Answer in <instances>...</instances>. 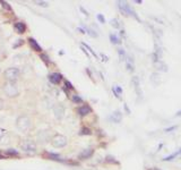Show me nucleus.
I'll use <instances>...</instances> for the list:
<instances>
[{"mask_svg":"<svg viewBox=\"0 0 181 170\" xmlns=\"http://www.w3.org/2000/svg\"><path fill=\"white\" fill-rule=\"evenodd\" d=\"M96 18H97V21H99L100 23H102V24H104V23H105V17L103 16L102 14H97Z\"/></svg>","mask_w":181,"mask_h":170,"instance_id":"393cba45","label":"nucleus"},{"mask_svg":"<svg viewBox=\"0 0 181 170\" xmlns=\"http://www.w3.org/2000/svg\"><path fill=\"white\" fill-rule=\"evenodd\" d=\"M31 119L26 116H22L17 119V127L23 130V132H26L31 128Z\"/></svg>","mask_w":181,"mask_h":170,"instance_id":"7ed1b4c3","label":"nucleus"},{"mask_svg":"<svg viewBox=\"0 0 181 170\" xmlns=\"http://www.w3.org/2000/svg\"><path fill=\"white\" fill-rule=\"evenodd\" d=\"M110 24H111V26H113L115 29H120V23H119V21H118L117 18H112V19H111Z\"/></svg>","mask_w":181,"mask_h":170,"instance_id":"5701e85b","label":"nucleus"},{"mask_svg":"<svg viewBox=\"0 0 181 170\" xmlns=\"http://www.w3.org/2000/svg\"><path fill=\"white\" fill-rule=\"evenodd\" d=\"M131 84L134 85V89H135V92H136L137 97H139V99H143L144 93H143V90H142V87H140L139 78L137 76H133V78H131Z\"/></svg>","mask_w":181,"mask_h":170,"instance_id":"0eeeda50","label":"nucleus"},{"mask_svg":"<svg viewBox=\"0 0 181 170\" xmlns=\"http://www.w3.org/2000/svg\"><path fill=\"white\" fill-rule=\"evenodd\" d=\"M65 85L67 86V89H69V90H72V89H74L72 84L70 83V82H68V81H66V82H65Z\"/></svg>","mask_w":181,"mask_h":170,"instance_id":"72a5a7b5","label":"nucleus"},{"mask_svg":"<svg viewBox=\"0 0 181 170\" xmlns=\"http://www.w3.org/2000/svg\"><path fill=\"white\" fill-rule=\"evenodd\" d=\"M36 5H39V6L41 7H48L49 6V2H47V1H35Z\"/></svg>","mask_w":181,"mask_h":170,"instance_id":"cd10ccee","label":"nucleus"},{"mask_svg":"<svg viewBox=\"0 0 181 170\" xmlns=\"http://www.w3.org/2000/svg\"><path fill=\"white\" fill-rule=\"evenodd\" d=\"M177 116H181V110H180V111H178V112H177Z\"/></svg>","mask_w":181,"mask_h":170,"instance_id":"79ce46f5","label":"nucleus"},{"mask_svg":"<svg viewBox=\"0 0 181 170\" xmlns=\"http://www.w3.org/2000/svg\"><path fill=\"white\" fill-rule=\"evenodd\" d=\"M77 112H78L80 116H86L92 112V108H90L88 104H84V106L79 107L78 109H77Z\"/></svg>","mask_w":181,"mask_h":170,"instance_id":"1a4fd4ad","label":"nucleus"},{"mask_svg":"<svg viewBox=\"0 0 181 170\" xmlns=\"http://www.w3.org/2000/svg\"><path fill=\"white\" fill-rule=\"evenodd\" d=\"M28 43H30L31 48L33 49L34 51H39V52H40V51L42 50V49H41V47L39 45V43L36 42L33 37H30V39H28Z\"/></svg>","mask_w":181,"mask_h":170,"instance_id":"4468645a","label":"nucleus"},{"mask_svg":"<svg viewBox=\"0 0 181 170\" xmlns=\"http://www.w3.org/2000/svg\"><path fill=\"white\" fill-rule=\"evenodd\" d=\"M83 27H84V30H86V32H87L92 37H97V33L95 32V31H93V30H90V29H88V27H86L85 25H83Z\"/></svg>","mask_w":181,"mask_h":170,"instance_id":"4be33fe9","label":"nucleus"},{"mask_svg":"<svg viewBox=\"0 0 181 170\" xmlns=\"http://www.w3.org/2000/svg\"><path fill=\"white\" fill-rule=\"evenodd\" d=\"M41 58H42V60L44 61L45 64H49V62H50V59H49V57L47 55L42 53V55H41Z\"/></svg>","mask_w":181,"mask_h":170,"instance_id":"c756f323","label":"nucleus"},{"mask_svg":"<svg viewBox=\"0 0 181 170\" xmlns=\"http://www.w3.org/2000/svg\"><path fill=\"white\" fill-rule=\"evenodd\" d=\"M0 158H2V155H1V154H0Z\"/></svg>","mask_w":181,"mask_h":170,"instance_id":"c03bdc74","label":"nucleus"},{"mask_svg":"<svg viewBox=\"0 0 181 170\" xmlns=\"http://www.w3.org/2000/svg\"><path fill=\"white\" fill-rule=\"evenodd\" d=\"M67 144V138L63 135H55L52 138V145L54 147H63Z\"/></svg>","mask_w":181,"mask_h":170,"instance_id":"423d86ee","label":"nucleus"},{"mask_svg":"<svg viewBox=\"0 0 181 170\" xmlns=\"http://www.w3.org/2000/svg\"><path fill=\"white\" fill-rule=\"evenodd\" d=\"M79 9H80V12H84V14H85V16H88V14H87V12H86V10H85V9H84V8H83V7H82V6L79 7Z\"/></svg>","mask_w":181,"mask_h":170,"instance_id":"c9c22d12","label":"nucleus"},{"mask_svg":"<svg viewBox=\"0 0 181 170\" xmlns=\"http://www.w3.org/2000/svg\"><path fill=\"white\" fill-rule=\"evenodd\" d=\"M61 79H62V75L59 73H53L49 76V81H50L52 84H58V83H60Z\"/></svg>","mask_w":181,"mask_h":170,"instance_id":"9d476101","label":"nucleus"},{"mask_svg":"<svg viewBox=\"0 0 181 170\" xmlns=\"http://www.w3.org/2000/svg\"><path fill=\"white\" fill-rule=\"evenodd\" d=\"M63 114H65V109H63V107L58 106V107L54 108V116H55L58 119H61L62 116H63Z\"/></svg>","mask_w":181,"mask_h":170,"instance_id":"2eb2a0df","label":"nucleus"},{"mask_svg":"<svg viewBox=\"0 0 181 170\" xmlns=\"http://www.w3.org/2000/svg\"><path fill=\"white\" fill-rule=\"evenodd\" d=\"M7 153H8L9 155H17V154H18V152L15 151L14 149H10V150H8V151H7Z\"/></svg>","mask_w":181,"mask_h":170,"instance_id":"2f4dec72","label":"nucleus"},{"mask_svg":"<svg viewBox=\"0 0 181 170\" xmlns=\"http://www.w3.org/2000/svg\"><path fill=\"white\" fill-rule=\"evenodd\" d=\"M20 147H22V150H24V151L27 152V153H31V154H34L36 152L35 144L30 140L23 141V142L20 143Z\"/></svg>","mask_w":181,"mask_h":170,"instance_id":"39448f33","label":"nucleus"},{"mask_svg":"<svg viewBox=\"0 0 181 170\" xmlns=\"http://www.w3.org/2000/svg\"><path fill=\"white\" fill-rule=\"evenodd\" d=\"M49 157L51 158V160H57V161H61V159L59 158L58 154H53V153H49Z\"/></svg>","mask_w":181,"mask_h":170,"instance_id":"a878e982","label":"nucleus"},{"mask_svg":"<svg viewBox=\"0 0 181 170\" xmlns=\"http://www.w3.org/2000/svg\"><path fill=\"white\" fill-rule=\"evenodd\" d=\"M109 37H110V41L113 43V44H120V43H121V40H120V39L117 37L115 34H113V33H110Z\"/></svg>","mask_w":181,"mask_h":170,"instance_id":"a211bd4d","label":"nucleus"},{"mask_svg":"<svg viewBox=\"0 0 181 170\" xmlns=\"http://www.w3.org/2000/svg\"><path fill=\"white\" fill-rule=\"evenodd\" d=\"M181 154V149H179L177 152H174V153H172L171 155H169V157H166V158L163 159V161H171L172 159H174L175 157H178V155H180Z\"/></svg>","mask_w":181,"mask_h":170,"instance_id":"6ab92c4d","label":"nucleus"},{"mask_svg":"<svg viewBox=\"0 0 181 170\" xmlns=\"http://www.w3.org/2000/svg\"><path fill=\"white\" fill-rule=\"evenodd\" d=\"M175 128H177V126H171V127H169V128H165L164 132H165V133H169V132H171V130H174Z\"/></svg>","mask_w":181,"mask_h":170,"instance_id":"f704fd0d","label":"nucleus"},{"mask_svg":"<svg viewBox=\"0 0 181 170\" xmlns=\"http://www.w3.org/2000/svg\"><path fill=\"white\" fill-rule=\"evenodd\" d=\"M112 92L115 93V97L119 99L121 95V93H122V89H121V86H119V85H113V87H112Z\"/></svg>","mask_w":181,"mask_h":170,"instance_id":"f3484780","label":"nucleus"},{"mask_svg":"<svg viewBox=\"0 0 181 170\" xmlns=\"http://www.w3.org/2000/svg\"><path fill=\"white\" fill-rule=\"evenodd\" d=\"M0 4L2 5V7H4V8H6L7 10H10V9H12V8H10V6L7 4L6 1H0Z\"/></svg>","mask_w":181,"mask_h":170,"instance_id":"7c9ffc66","label":"nucleus"},{"mask_svg":"<svg viewBox=\"0 0 181 170\" xmlns=\"http://www.w3.org/2000/svg\"><path fill=\"white\" fill-rule=\"evenodd\" d=\"M154 170H160L158 168H154Z\"/></svg>","mask_w":181,"mask_h":170,"instance_id":"37998d69","label":"nucleus"},{"mask_svg":"<svg viewBox=\"0 0 181 170\" xmlns=\"http://www.w3.org/2000/svg\"><path fill=\"white\" fill-rule=\"evenodd\" d=\"M101 58H103V60H104V61H108V57H107V56L101 55Z\"/></svg>","mask_w":181,"mask_h":170,"instance_id":"ea45409f","label":"nucleus"},{"mask_svg":"<svg viewBox=\"0 0 181 170\" xmlns=\"http://www.w3.org/2000/svg\"><path fill=\"white\" fill-rule=\"evenodd\" d=\"M80 135H90V130L88 128H83L80 130Z\"/></svg>","mask_w":181,"mask_h":170,"instance_id":"c85d7f7f","label":"nucleus"},{"mask_svg":"<svg viewBox=\"0 0 181 170\" xmlns=\"http://www.w3.org/2000/svg\"><path fill=\"white\" fill-rule=\"evenodd\" d=\"M126 67L128 72H134L135 70V65H134V59L131 57H127L126 58Z\"/></svg>","mask_w":181,"mask_h":170,"instance_id":"f8f14e48","label":"nucleus"},{"mask_svg":"<svg viewBox=\"0 0 181 170\" xmlns=\"http://www.w3.org/2000/svg\"><path fill=\"white\" fill-rule=\"evenodd\" d=\"M123 108H125V110H126L127 114H130V110H129V108L127 107V104H123Z\"/></svg>","mask_w":181,"mask_h":170,"instance_id":"4c0bfd02","label":"nucleus"},{"mask_svg":"<svg viewBox=\"0 0 181 170\" xmlns=\"http://www.w3.org/2000/svg\"><path fill=\"white\" fill-rule=\"evenodd\" d=\"M4 75H5V77H6L7 81L14 82V81H16V79L18 78V76H19V69H18V68H15V67L8 68L6 72L4 73Z\"/></svg>","mask_w":181,"mask_h":170,"instance_id":"20e7f679","label":"nucleus"},{"mask_svg":"<svg viewBox=\"0 0 181 170\" xmlns=\"http://www.w3.org/2000/svg\"><path fill=\"white\" fill-rule=\"evenodd\" d=\"M72 101L76 102V103H82V102H83L82 97H79L78 95H74V97H72Z\"/></svg>","mask_w":181,"mask_h":170,"instance_id":"bb28decb","label":"nucleus"},{"mask_svg":"<svg viewBox=\"0 0 181 170\" xmlns=\"http://www.w3.org/2000/svg\"><path fill=\"white\" fill-rule=\"evenodd\" d=\"M4 92H5V94H6L7 97H14L18 95V87L16 84H14L12 82H9V83H7V84L4 85Z\"/></svg>","mask_w":181,"mask_h":170,"instance_id":"f03ea898","label":"nucleus"},{"mask_svg":"<svg viewBox=\"0 0 181 170\" xmlns=\"http://www.w3.org/2000/svg\"><path fill=\"white\" fill-rule=\"evenodd\" d=\"M4 134H5V130H4V129H1V128H0V138H1V137H2V136H4Z\"/></svg>","mask_w":181,"mask_h":170,"instance_id":"58836bf2","label":"nucleus"},{"mask_svg":"<svg viewBox=\"0 0 181 170\" xmlns=\"http://www.w3.org/2000/svg\"><path fill=\"white\" fill-rule=\"evenodd\" d=\"M105 160H107L108 162H112V163H117V161H115V158H113V157H110V155H109V157H107V159H105Z\"/></svg>","mask_w":181,"mask_h":170,"instance_id":"473e14b6","label":"nucleus"},{"mask_svg":"<svg viewBox=\"0 0 181 170\" xmlns=\"http://www.w3.org/2000/svg\"><path fill=\"white\" fill-rule=\"evenodd\" d=\"M118 8L120 9V12L125 15V16H133L138 19V17L136 16V14L134 12V9L130 7V5L127 2V1H118Z\"/></svg>","mask_w":181,"mask_h":170,"instance_id":"f257e3e1","label":"nucleus"},{"mask_svg":"<svg viewBox=\"0 0 181 170\" xmlns=\"http://www.w3.org/2000/svg\"><path fill=\"white\" fill-rule=\"evenodd\" d=\"M82 50H83V52H84V53H85L86 56H87V57L90 56V55H88V52H87V50H86V49H85L84 47H83V45H82Z\"/></svg>","mask_w":181,"mask_h":170,"instance_id":"e433bc0d","label":"nucleus"},{"mask_svg":"<svg viewBox=\"0 0 181 170\" xmlns=\"http://www.w3.org/2000/svg\"><path fill=\"white\" fill-rule=\"evenodd\" d=\"M147 170H154V169H147Z\"/></svg>","mask_w":181,"mask_h":170,"instance_id":"a18cd8bd","label":"nucleus"},{"mask_svg":"<svg viewBox=\"0 0 181 170\" xmlns=\"http://www.w3.org/2000/svg\"><path fill=\"white\" fill-rule=\"evenodd\" d=\"M110 119H111V122H115V124H119L122 120V114H121L120 110H115V112L110 116Z\"/></svg>","mask_w":181,"mask_h":170,"instance_id":"6e6552de","label":"nucleus"},{"mask_svg":"<svg viewBox=\"0 0 181 170\" xmlns=\"http://www.w3.org/2000/svg\"><path fill=\"white\" fill-rule=\"evenodd\" d=\"M135 4H142V0H135Z\"/></svg>","mask_w":181,"mask_h":170,"instance_id":"a19ab883","label":"nucleus"},{"mask_svg":"<svg viewBox=\"0 0 181 170\" xmlns=\"http://www.w3.org/2000/svg\"><path fill=\"white\" fill-rule=\"evenodd\" d=\"M15 29L17 30L18 33H24L25 30H26V25L23 23V22H17L15 24Z\"/></svg>","mask_w":181,"mask_h":170,"instance_id":"dca6fc26","label":"nucleus"},{"mask_svg":"<svg viewBox=\"0 0 181 170\" xmlns=\"http://www.w3.org/2000/svg\"><path fill=\"white\" fill-rule=\"evenodd\" d=\"M155 66H156L157 69H158V70H161V72H166V70H168L166 66L163 64L162 61H158V62H156V64H155Z\"/></svg>","mask_w":181,"mask_h":170,"instance_id":"aec40b11","label":"nucleus"},{"mask_svg":"<svg viewBox=\"0 0 181 170\" xmlns=\"http://www.w3.org/2000/svg\"><path fill=\"white\" fill-rule=\"evenodd\" d=\"M82 45H83V47H84V48H86L87 49V50H88V51H90V53H92V55L94 56V57H95V58H97V55L96 53H95V51H94V50H93V49L90 48V45H88V44H86V43H82Z\"/></svg>","mask_w":181,"mask_h":170,"instance_id":"b1692460","label":"nucleus"},{"mask_svg":"<svg viewBox=\"0 0 181 170\" xmlns=\"http://www.w3.org/2000/svg\"><path fill=\"white\" fill-rule=\"evenodd\" d=\"M118 56H119L120 60H125V59L127 58L126 51H125V50H123L122 48H119V49H118Z\"/></svg>","mask_w":181,"mask_h":170,"instance_id":"412c9836","label":"nucleus"},{"mask_svg":"<svg viewBox=\"0 0 181 170\" xmlns=\"http://www.w3.org/2000/svg\"><path fill=\"white\" fill-rule=\"evenodd\" d=\"M151 81L152 83L154 85H160L162 83V78H161V76L158 75L157 73H153L151 75Z\"/></svg>","mask_w":181,"mask_h":170,"instance_id":"ddd939ff","label":"nucleus"},{"mask_svg":"<svg viewBox=\"0 0 181 170\" xmlns=\"http://www.w3.org/2000/svg\"><path fill=\"white\" fill-rule=\"evenodd\" d=\"M93 153H94V151H93L92 149H86V150H84V151H83L82 153H80V154H79L78 158L80 159V160L88 159V158H90V157L93 155Z\"/></svg>","mask_w":181,"mask_h":170,"instance_id":"9b49d317","label":"nucleus"}]
</instances>
